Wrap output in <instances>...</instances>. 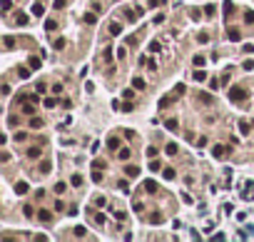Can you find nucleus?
<instances>
[{
  "label": "nucleus",
  "mask_w": 254,
  "mask_h": 242,
  "mask_svg": "<svg viewBox=\"0 0 254 242\" xmlns=\"http://www.w3.org/2000/svg\"><path fill=\"white\" fill-rule=\"evenodd\" d=\"M30 72H32L30 65H28V67H17V78H20V80H28V78H30Z\"/></svg>",
  "instance_id": "10"
},
{
  "label": "nucleus",
  "mask_w": 254,
  "mask_h": 242,
  "mask_svg": "<svg viewBox=\"0 0 254 242\" xmlns=\"http://www.w3.org/2000/svg\"><path fill=\"white\" fill-rule=\"evenodd\" d=\"M140 15H142V10H140V13H137V10H127V13H125V17H127L130 23H137V17H140Z\"/></svg>",
  "instance_id": "13"
},
{
  "label": "nucleus",
  "mask_w": 254,
  "mask_h": 242,
  "mask_svg": "<svg viewBox=\"0 0 254 242\" xmlns=\"http://www.w3.org/2000/svg\"><path fill=\"white\" fill-rule=\"evenodd\" d=\"M90 215H92V220L97 222V225H100V227L105 225V215H102V212H90Z\"/></svg>",
  "instance_id": "23"
},
{
  "label": "nucleus",
  "mask_w": 254,
  "mask_h": 242,
  "mask_svg": "<svg viewBox=\"0 0 254 242\" xmlns=\"http://www.w3.org/2000/svg\"><path fill=\"white\" fill-rule=\"evenodd\" d=\"M177 125H179V122H177L174 117H170V120L165 122V127H167V130H177Z\"/></svg>",
  "instance_id": "42"
},
{
  "label": "nucleus",
  "mask_w": 254,
  "mask_h": 242,
  "mask_svg": "<svg viewBox=\"0 0 254 242\" xmlns=\"http://www.w3.org/2000/svg\"><path fill=\"white\" fill-rule=\"evenodd\" d=\"M28 190H30V187H28V182H25V180H23V182H17V185H15V192H17V195H25Z\"/></svg>",
  "instance_id": "16"
},
{
  "label": "nucleus",
  "mask_w": 254,
  "mask_h": 242,
  "mask_svg": "<svg viewBox=\"0 0 254 242\" xmlns=\"http://www.w3.org/2000/svg\"><path fill=\"white\" fill-rule=\"evenodd\" d=\"M147 157H150V160L157 157V147H147Z\"/></svg>",
  "instance_id": "56"
},
{
  "label": "nucleus",
  "mask_w": 254,
  "mask_h": 242,
  "mask_svg": "<svg viewBox=\"0 0 254 242\" xmlns=\"http://www.w3.org/2000/svg\"><path fill=\"white\" fill-rule=\"evenodd\" d=\"M65 190H67V185H65L62 180H58V182H55V192H58V195H62Z\"/></svg>",
  "instance_id": "30"
},
{
  "label": "nucleus",
  "mask_w": 254,
  "mask_h": 242,
  "mask_svg": "<svg viewBox=\"0 0 254 242\" xmlns=\"http://www.w3.org/2000/svg\"><path fill=\"white\" fill-rule=\"evenodd\" d=\"M50 170H52V165H50L47 160H43V162H40V172H43V175H47Z\"/></svg>",
  "instance_id": "28"
},
{
  "label": "nucleus",
  "mask_w": 254,
  "mask_h": 242,
  "mask_svg": "<svg viewBox=\"0 0 254 242\" xmlns=\"http://www.w3.org/2000/svg\"><path fill=\"white\" fill-rule=\"evenodd\" d=\"M162 220H165V217H162V212H152V215H150V222H152V225H159Z\"/></svg>",
  "instance_id": "24"
},
{
  "label": "nucleus",
  "mask_w": 254,
  "mask_h": 242,
  "mask_svg": "<svg viewBox=\"0 0 254 242\" xmlns=\"http://www.w3.org/2000/svg\"><path fill=\"white\" fill-rule=\"evenodd\" d=\"M125 175H127V177H140V167L127 165V167H125Z\"/></svg>",
  "instance_id": "9"
},
{
  "label": "nucleus",
  "mask_w": 254,
  "mask_h": 242,
  "mask_svg": "<svg viewBox=\"0 0 254 242\" xmlns=\"http://www.w3.org/2000/svg\"><path fill=\"white\" fill-rule=\"evenodd\" d=\"M52 92H55V95H60V92H62V85H60V83H55V85H52Z\"/></svg>",
  "instance_id": "58"
},
{
  "label": "nucleus",
  "mask_w": 254,
  "mask_h": 242,
  "mask_svg": "<svg viewBox=\"0 0 254 242\" xmlns=\"http://www.w3.org/2000/svg\"><path fill=\"white\" fill-rule=\"evenodd\" d=\"M227 155H229V147H227V145H214V147H212V157L224 160Z\"/></svg>",
  "instance_id": "2"
},
{
  "label": "nucleus",
  "mask_w": 254,
  "mask_h": 242,
  "mask_svg": "<svg viewBox=\"0 0 254 242\" xmlns=\"http://www.w3.org/2000/svg\"><path fill=\"white\" fill-rule=\"evenodd\" d=\"M125 137H127V140H135V130H130V127H125Z\"/></svg>",
  "instance_id": "51"
},
{
  "label": "nucleus",
  "mask_w": 254,
  "mask_h": 242,
  "mask_svg": "<svg viewBox=\"0 0 254 242\" xmlns=\"http://www.w3.org/2000/svg\"><path fill=\"white\" fill-rule=\"evenodd\" d=\"M52 45H55V50H62V48H65V40H62V38H58Z\"/></svg>",
  "instance_id": "52"
},
{
  "label": "nucleus",
  "mask_w": 254,
  "mask_h": 242,
  "mask_svg": "<svg viewBox=\"0 0 254 242\" xmlns=\"http://www.w3.org/2000/svg\"><path fill=\"white\" fill-rule=\"evenodd\" d=\"M150 170H152V172H159V170H162V165H159V160H155V157L150 160Z\"/></svg>",
  "instance_id": "29"
},
{
  "label": "nucleus",
  "mask_w": 254,
  "mask_h": 242,
  "mask_svg": "<svg viewBox=\"0 0 254 242\" xmlns=\"http://www.w3.org/2000/svg\"><path fill=\"white\" fill-rule=\"evenodd\" d=\"M107 147H110V150H117V147H120V140H117V137H110V140H107Z\"/></svg>",
  "instance_id": "36"
},
{
  "label": "nucleus",
  "mask_w": 254,
  "mask_h": 242,
  "mask_svg": "<svg viewBox=\"0 0 254 242\" xmlns=\"http://www.w3.org/2000/svg\"><path fill=\"white\" fill-rule=\"evenodd\" d=\"M13 8V0H3V10H10Z\"/></svg>",
  "instance_id": "62"
},
{
  "label": "nucleus",
  "mask_w": 254,
  "mask_h": 242,
  "mask_svg": "<svg viewBox=\"0 0 254 242\" xmlns=\"http://www.w3.org/2000/svg\"><path fill=\"white\" fill-rule=\"evenodd\" d=\"M35 90H38V92H40V95H43V92H45V83H43V80H40V83H38V85H35Z\"/></svg>",
  "instance_id": "59"
},
{
  "label": "nucleus",
  "mask_w": 254,
  "mask_h": 242,
  "mask_svg": "<svg viewBox=\"0 0 254 242\" xmlns=\"http://www.w3.org/2000/svg\"><path fill=\"white\" fill-rule=\"evenodd\" d=\"M28 20H30V17H28L25 13H20V15L15 17V23H17V25H28Z\"/></svg>",
  "instance_id": "32"
},
{
  "label": "nucleus",
  "mask_w": 254,
  "mask_h": 242,
  "mask_svg": "<svg viewBox=\"0 0 254 242\" xmlns=\"http://www.w3.org/2000/svg\"><path fill=\"white\" fill-rule=\"evenodd\" d=\"M159 3H162V0H150V8H157Z\"/></svg>",
  "instance_id": "64"
},
{
  "label": "nucleus",
  "mask_w": 254,
  "mask_h": 242,
  "mask_svg": "<svg viewBox=\"0 0 254 242\" xmlns=\"http://www.w3.org/2000/svg\"><path fill=\"white\" fill-rule=\"evenodd\" d=\"M30 127H43V120L35 117V115H30Z\"/></svg>",
  "instance_id": "38"
},
{
  "label": "nucleus",
  "mask_w": 254,
  "mask_h": 242,
  "mask_svg": "<svg viewBox=\"0 0 254 242\" xmlns=\"http://www.w3.org/2000/svg\"><path fill=\"white\" fill-rule=\"evenodd\" d=\"M23 212H25V217H35V210H32V205H25V207H23Z\"/></svg>",
  "instance_id": "44"
},
{
  "label": "nucleus",
  "mask_w": 254,
  "mask_h": 242,
  "mask_svg": "<svg viewBox=\"0 0 254 242\" xmlns=\"http://www.w3.org/2000/svg\"><path fill=\"white\" fill-rule=\"evenodd\" d=\"M132 87H137V90H144V80H142L140 75H135V78H132Z\"/></svg>",
  "instance_id": "21"
},
{
  "label": "nucleus",
  "mask_w": 254,
  "mask_h": 242,
  "mask_svg": "<svg viewBox=\"0 0 254 242\" xmlns=\"http://www.w3.org/2000/svg\"><path fill=\"white\" fill-rule=\"evenodd\" d=\"M249 127H252V122H247V120H239V133H242V135H247V133H249Z\"/></svg>",
  "instance_id": "22"
},
{
  "label": "nucleus",
  "mask_w": 254,
  "mask_h": 242,
  "mask_svg": "<svg viewBox=\"0 0 254 242\" xmlns=\"http://www.w3.org/2000/svg\"><path fill=\"white\" fill-rule=\"evenodd\" d=\"M15 140H17V142H25V140H28V133H17Z\"/></svg>",
  "instance_id": "55"
},
{
  "label": "nucleus",
  "mask_w": 254,
  "mask_h": 242,
  "mask_svg": "<svg viewBox=\"0 0 254 242\" xmlns=\"http://www.w3.org/2000/svg\"><path fill=\"white\" fill-rule=\"evenodd\" d=\"M107 33H110V35H112V38H117V35L122 33V25H120L117 20H112L110 25H107Z\"/></svg>",
  "instance_id": "6"
},
{
  "label": "nucleus",
  "mask_w": 254,
  "mask_h": 242,
  "mask_svg": "<svg viewBox=\"0 0 254 242\" xmlns=\"http://www.w3.org/2000/svg\"><path fill=\"white\" fill-rule=\"evenodd\" d=\"M227 38H229L232 43H239V40H242V30H239V28H227Z\"/></svg>",
  "instance_id": "4"
},
{
  "label": "nucleus",
  "mask_w": 254,
  "mask_h": 242,
  "mask_svg": "<svg viewBox=\"0 0 254 242\" xmlns=\"http://www.w3.org/2000/svg\"><path fill=\"white\" fill-rule=\"evenodd\" d=\"M23 113H25V115H35V105H25Z\"/></svg>",
  "instance_id": "49"
},
{
  "label": "nucleus",
  "mask_w": 254,
  "mask_h": 242,
  "mask_svg": "<svg viewBox=\"0 0 254 242\" xmlns=\"http://www.w3.org/2000/svg\"><path fill=\"white\" fill-rule=\"evenodd\" d=\"M192 78H194L197 83H204V80H207V72H204V70H194V72H192Z\"/></svg>",
  "instance_id": "15"
},
{
  "label": "nucleus",
  "mask_w": 254,
  "mask_h": 242,
  "mask_svg": "<svg viewBox=\"0 0 254 242\" xmlns=\"http://www.w3.org/2000/svg\"><path fill=\"white\" fill-rule=\"evenodd\" d=\"M43 13H45V8H43V3H40V0H38V3L32 5V15H35V17H40Z\"/></svg>",
  "instance_id": "17"
},
{
  "label": "nucleus",
  "mask_w": 254,
  "mask_h": 242,
  "mask_svg": "<svg viewBox=\"0 0 254 242\" xmlns=\"http://www.w3.org/2000/svg\"><path fill=\"white\" fill-rule=\"evenodd\" d=\"M70 185H72V187H80V185H82V177H80V175H72V177H70Z\"/></svg>",
  "instance_id": "34"
},
{
  "label": "nucleus",
  "mask_w": 254,
  "mask_h": 242,
  "mask_svg": "<svg viewBox=\"0 0 254 242\" xmlns=\"http://www.w3.org/2000/svg\"><path fill=\"white\" fill-rule=\"evenodd\" d=\"M38 220H40V222H52V212L40 210V212H38Z\"/></svg>",
  "instance_id": "14"
},
{
  "label": "nucleus",
  "mask_w": 254,
  "mask_h": 242,
  "mask_svg": "<svg viewBox=\"0 0 254 242\" xmlns=\"http://www.w3.org/2000/svg\"><path fill=\"white\" fill-rule=\"evenodd\" d=\"M92 182H102V172L100 170H92Z\"/></svg>",
  "instance_id": "48"
},
{
  "label": "nucleus",
  "mask_w": 254,
  "mask_h": 242,
  "mask_svg": "<svg viewBox=\"0 0 254 242\" xmlns=\"http://www.w3.org/2000/svg\"><path fill=\"white\" fill-rule=\"evenodd\" d=\"M55 105H58L55 98H45V107H55Z\"/></svg>",
  "instance_id": "50"
},
{
  "label": "nucleus",
  "mask_w": 254,
  "mask_h": 242,
  "mask_svg": "<svg viewBox=\"0 0 254 242\" xmlns=\"http://www.w3.org/2000/svg\"><path fill=\"white\" fill-rule=\"evenodd\" d=\"M167 155H170V157H174V155H177V145H174V142H170V145H167Z\"/></svg>",
  "instance_id": "43"
},
{
  "label": "nucleus",
  "mask_w": 254,
  "mask_h": 242,
  "mask_svg": "<svg viewBox=\"0 0 254 242\" xmlns=\"http://www.w3.org/2000/svg\"><path fill=\"white\" fill-rule=\"evenodd\" d=\"M112 215H115L120 222H122V220H127V215H125V212H120V210H112Z\"/></svg>",
  "instance_id": "54"
},
{
  "label": "nucleus",
  "mask_w": 254,
  "mask_h": 242,
  "mask_svg": "<svg viewBox=\"0 0 254 242\" xmlns=\"http://www.w3.org/2000/svg\"><path fill=\"white\" fill-rule=\"evenodd\" d=\"M232 15H234V5L229 0H224V17H232Z\"/></svg>",
  "instance_id": "19"
},
{
  "label": "nucleus",
  "mask_w": 254,
  "mask_h": 242,
  "mask_svg": "<svg viewBox=\"0 0 254 242\" xmlns=\"http://www.w3.org/2000/svg\"><path fill=\"white\" fill-rule=\"evenodd\" d=\"M3 45L10 50V48H15V38H10V35H8V38H3Z\"/></svg>",
  "instance_id": "41"
},
{
  "label": "nucleus",
  "mask_w": 254,
  "mask_h": 242,
  "mask_svg": "<svg viewBox=\"0 0 254 242\" xmlns=\"http://www.w3.org/2000/svg\"><path fill=\"white\" fill-rule=\"evenodd\" d=\"M162 177H165V180H174V177H177V172L172 170V167H165V170H162Z\"/></svg>",
  "instance_id": "18"
},
{
  "label": "nucleus",
  "mask_w": 254,
  "mask_h": 242,
  "mask_svg": "<svg viewBox=\"0 0 254 242\" xmlns=\"http://www.w3.org/2000/svg\"><path fill=\"white\" fill-rule=\"evenodd\" d=\"M144 190H147L150 195H157V182L155 180H144Z\"/></svg>",
  "instance_id": "11"
},
{
  "label": "nucleus",
  "mask_w": 254,
  "mask_h": 242,
  "mask_svg": "<svg viewBox=\"0 0 254 242\" xmlns=\"http://www.w3.org/2000/svg\"><path fill=\"white\" fill-rule=\"evenodd\" d=\"M65 5H67V0H55V8H58V10L65 8Z\"/></svg>",
  "instance_id": "61"
},
{
  "label": "nucleus",
  "mask_w": 254,
  "mask_h": 242,
  "mask_svg": "<svg viewBox=\"0 0 254 242\" xmlns=\"http://www.w3.org/2000/svg\"><path fill=\"white\" fill-rule=\"evenodd\" d=\"M117 187H120L125 195H130V182H127V180H120V185H117Z\"/></svg>",
  "instance_id": "33"
},
{
  "label": "nucleus",
  "mask_w": 254,
  "mask_h": 242,
  "mask_svg": "<svg viewBox=\"0 0 254 242\" xmlns=\"http://www.w3.org/2000/svg\"><path fill=\"white\" fill-rule=\"evenodd\" d=\"M115 52H117V58H120V60L127 55V50H125V48H115Z\"/></svg>",
  "instance_id": "57"
},
{
  "label": "nucleus",
  "mask_w": 254,
  "mask_h": 242,
  "mask_svg": "<svg viewBox=\"0 0 254 242\" xmlns=\"http://www.w3.org/2000/svg\"><path fill=\"white\" fill-rule=\"evenodd\" d=\"M177 100V95H174V90L170 92V95H165V98H159V102H157V110H165V107H170L172 102Z\"/></svg>",
  "instance_id": "3"
},
{
  "label": "nucleus",
  "mask_w": 254,
  "mask_h": 242,
  "mask_svg": "<svg viewBox=\"0 0 254 242\" xmlns=\"http://www.w3.org/2000/svg\"><path fill=\"white\" fill-rule=\"evenodd\" d=\"M242 52H247V55H252V52H254V45H244V48H242Z\"/></svg>",
  "instance_id": "60"
},
{
  "label": "nucleus",
  "mask_w": 254,
  "mask_h": 242,
  "mask_svg": "<svg viewBox=\"0 0 254 242\" xmlns=\"http://www.w3.org/2000/svg\"><path fill=\"white\" fill-rule=\"evenodd\" d=\"M204 15H207V17H212V15H214V5H212V3H209V5H204Z\"/></svg>",
  "instance_id": "47"
},
{
  "label": "nucleus",
  "mask_w": 254,
  "mask_h": 242,
  "mask_svg": "<svg viewBox=\"0 0 254 242\" xmlns=\"http://www.w3.org/2000/svg\"><path fill=\"white\" fill-rule=\"evenodd\" d=\"M105 205H107V200L100 195V197H95V207H105Z\"/></svg>",
  "instance_id": "45"
},
{
  "label": "nucleus",
  "mask_w": 254,
  "mask_h": 242,
  "mask_svg": "<svg viewBox=\"0 0 254 242\" xmlns=\"http://www.w3.org/2000/svg\"><path fill=\"white\" fill-rule=\"evenodd\" d=\"M120 110H122V113H132V110H135V105H132V100H127V102H122V105H120Z\"/></svg>",
  "instance_id": "25"
},
{
  "label": "nucleus",
  "mask_w": 254,
  "mask_h": 242,
  "mask_svg": "<svg viewBox=\"0 0 254 242\" xmlns=\"http://www.w3.org/2000/svg\"><path fill=\"white\" fill-rule=\"evenodd\" d=\"M244 23L247 25H254V10H247L244 13Z\"/></svg>",
  "instance_id": "31"
},
{
  "label": "nucleus",
  "mask_w": 254,
  "mask_h": 242,
  "mask_svg": "<svg viewBox=\"0 0 254 242\" xmlns=\"http://www.w3.org/2000/svg\"><path fill=\"white\" fill-rule=\"evenodd\" d=\"M45 30H47V33H55V30H58V23H55V20H45Z\"/></svg>",
  "instance_id": "27"
},
{
  "label": "nucleus",
  "mask_w": 254,
  "mask_h": 242,
  "mask_svg": "<svg viewBox=\"0 0 254 242\" xmlns=\"http://www.w3.org/2000/svg\"><path fill=\"white\" fill-rule=\"evenodd\" d=\"M194 65H197V67L204 65V58H202V55H194Z\"/></svg>",
  "instance_id": "53"
},
{
  "label": "nucleus",
  "mask_w": 254,
  "mask_h": 242,
  "mask_svg": "<svg viewBox=\"0 0 254 242\" xmlns=\"http://www.w3.org/2000/svg\"><path fill=\"white\" fill-rule=\"evenodd\" d=\"M72 235H75V237H85L87 232H85V227H82V225H77L75 230H72Z\"/></svg>",
  "instance_id": "39"
},
{
  "label": "nucleus",
  "mask_w": 254,
  "mask_h": 242,
  "mask_svg": "<svg viewBox=\"0 0 254 242\" xmlns=\"http://www.w3.org/2000/svg\"><path fill=\"white\" fill-rule=\"evenodd\" d=\"M112 50H115V48H105V50H102V60L110 65V70H112V58L117 55V52H112Z\"/></svg>",
  "instance_id": "5"
},
{
  "label": "nucleus",
  "mask_w": 254,
  "mask_h": 242,
  "mask_svg": "<svg viewBox=\"0 0 254 242\" xmlns=\"http://www.w3.org/2000/svg\"><path fill=\"white\" fill-rule=\"evenodd\" d=\"M132 210H135V212H142V210H144V202H142V200H135V202H132Z\"/></svg>",
  "instance_id": "37"
},
{
  "label": "nucleus",
  "mask_w": 254,
  "mask_h": 242,
  "mask_svg": "<svg viewBox=\"0 0 254 242\" xmlns=\"http://www.w3.org/2000/svg\"><path fill=\"white\" fill-rule=\"evenodd\" d=\"M82 23H85V25H95V23H97V15H95V13H85V15H82Z\"/></svg>",
  "instance_id": "8"
},
{
  "label": "nucleus",
  "mask_w": 254,
  "mask_h": 242,
  "mask_svg": "<svg viewBox=\"0 0 254 242\" xmlns=\"http://www.w3.org/2000/svg\"><path fill=\"white\" fill-rule=\"evenodd\" d=\"M197 40L204 45V43H209V35H207V33H199V35H197Z\"/></svg>",
  "instance_id": "46"
},
{
  "label": "nucleus",
  "mask_w": 254,
  "mask_h": 242,
  "mask_svg": "<svg viewBox=\"0 0 254 242\" xmlns=\"http://www.w3.org/2000/svg\"><path fill=\"white\" fill-rule=\"evenodd\" d=\"M130 155H132V152L127 150V147H122V150H117V157H120V160H130Z\"/></svg>",
  "instance_id": "26"
},
{
  "label": "nucleus",
  "mask_w": 254,
  "mask_h": 242,
  "mask_svg": "<svg viewBox=\"0 0 254 242\" xmlns=\"http://www.w3.org/2000/svg\"><path fill=\"white\" fill-rule=\"evenodd\" d=\"M40 63H43V60H40V58H38V55H32V58H30V60H28V65H30V67H32V70H38V67H40Z\"/></svg>",
  "instance_id": "20"
},
{
  "label": "nucleus",
  "mask_w": 254,
  "mask_h": 242,
  "mask_svg": "<svg viewBox=\"0 0 254 242\" xmlns=\"http://www.w3.org/2000/svg\"><path fill=\"white\" fill-rule=\"evenodd\" d=\"M199 102L202 105H214V98L209 95V92H199Z\"/></svg>",
  "instance_id": "12"
},
{
  "label": "nucleus",
  "mask_w": 254,
  "mask_h": 242,
  "mask_svg": "<svg viewBox=\"0 0 254 242\" xmlns=\"http://www.w3.org/2000/svg\"><path fill=\"white\" fill-rule=\"evenodd\" d=\"M28 157L30 160H38V157H43V150H40L38 145H32V147H28Z\"/></svg>",
  "instance_id": "7"
},
{
  "label": "nucleus",
  "mask_w": 254,
  "mask_h": 242,
  "mask_svg": "<svg viewBox=\"0 0 254 242\" xmlns=\"http://www.w3.org/2000/svg\"><path fill=\"white\" fill-rule=\"evenodd\" d=\"M159 50H162V43L159 40H152L150 43V52H159Z\"/></svg>",
  "instance_id": "35"
},
{
  "label": "nucleus",
  "mask_w": 254,
  "mask_h": 242,
  "mask_svg": "<svg viewBox=\"0 0 254 242\" xmlns=\"http://www.w3.org/2000/svg\"><path fill=\"white\" fill-rule=\"evenodd\" d=\"M242 67H244V70H252V67H254V63H252V60H244V65H242Z\"/></svg>",
  "instance_id": "63"
},
{
  "label": "nucleus",
  "mask_w": 254,
  "mask_h": 242,
  "mask_svg": "<svg viewBox=\"0 0 254 242\" xmlns=\"http://www.w3.org/2000/svg\"><path fill=\"white\" fill-rule=\"evenodd\" d=\"M247 98H249V92H247L244 87H232V90H229V100H232V102H244Z\"/></svg>",
  "instance_id": "1"
},
{
  "label": "nucleus",
  "mask_w": 254,
  "mask_h": 242,
  "mask_svg": "<svg viewBox=\"0 0 254 242\" xmlns=\"http://www.w3.org/2000/svg\"><path fill=\"white\" fill-rule=\"evenodd\" d=\"M135 90H137V87H132V90H122V98H125V100H132V98H135Z\"/></svg>",
  "instance_id": "40"
}]
</instances>
